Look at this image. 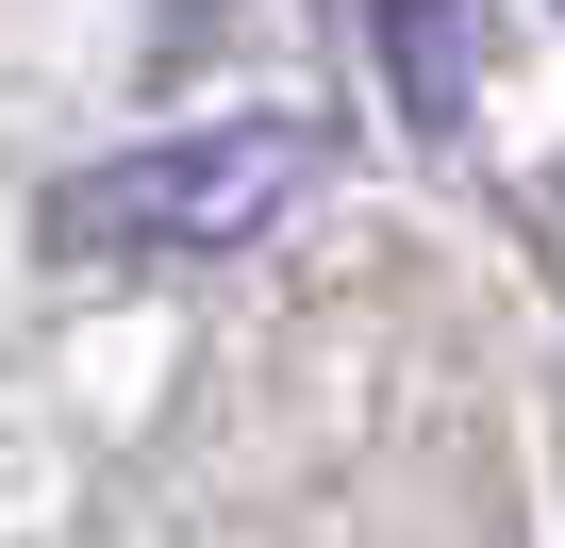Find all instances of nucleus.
<instances>
[{"mask_svg":"<svg viewBox=\"0 0 565 548\" xmlns=\"http://www.w3.org/2000/svg\"><path fill=\"white\" fill-rule=\"evenodd\" d=\"M317 166H333L317 117H216V133L67 166L51 183V249H84V266H216V249H249V233L300 216Z\"/></svg>","mask_w":565,"mask_h":548,"instance_id":"1","label":"nucleus"},{"mask_svg":"<svg viewBox=\"0 0 565 548\" xmlns=\"http://www.w3.org/2000/svg\"><path fill=\"white\" fill-rule=\"evenodd\" d=\"M366 51H383V84H399L416 133H466V100H482V0H366Z\"/></svg>","mask_w":565,"mask_h":548,"instance_id":"2","label":"nucleus"}]
</instances>
